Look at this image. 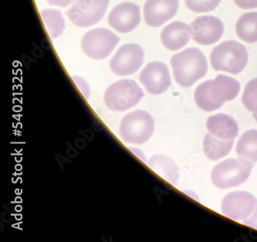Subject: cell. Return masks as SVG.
<instances>
[{
    "mask_svg": "<svg viewBox=\"0 0 257 242\" xmlns=\"http://www.w3.org/2000/svg\"><path fill=\"white\" fill-rule=\"evenodd\" d=\"M155 122L149 112L136 110L123 118L120 125V135L127 143L143 144L152 137Z\"/></svg>",
    "mask_w": 257,
    "mask_h": 242,
    "instance_id": "obj_5",
    "label": "cell"
},
{
    "mask_svg": "<svg viewBox=\"0 0 257 242\" xmlns=\"http://www.w3.org/2000/svg\"><path fill=\"white\" fill-rule=\"evenodd\" d=\"M50 5L65 7L71 4L74 0H47Z\"/></svg>",
    "mask_w": 257,
    "mask_h": 242,
    "instance_id": "obj_27",
    "label": "cell"
},
{
    "mask_svg": "<svg viewBox=\"0 0 257 242\" xmlns=\"http://www.w3.org/2000/svg\"><path fill=\"white\" fill-rule=\"evenodd\" d=\"M239 91L240 84L237 80L219 74L214 80L202 82L196 88L195 103L202 110L212 112L237 97Z\"/></svg>",
    "mask_w": 257,
    "mask_h": 242,
    "instance_id": "obj_1",
    "label": "cell"
},
{
    "mask_svg": "<svg viewBox=\"0 0 257 242\" xmlns=\"http://www.w3.org/2000/svg\"><path fill=\"white\" fill-rule=\"evenodd\" d=\"M171 64L176 82L185 88L192 87L208 71L206 57L195 47L186 49L173 55Z\"/></svg>",
    "mask_w": 257,
    "mask_h": 242,
    "instance_id": "obj_2",
    "label": "cell"
},
{
    "mask_svg": "<svg viewBox=\"0 0 257 242\" xmlns=\"http://www.w3.org/2000/svg\"><path fill=\"white\" fill-rule=\"evenodd\" d=\"M239 8L243 10H252L257 8V0H234Z\"/></svg>",
    "mask_w": 257,
    "mask_h": 242,
    "instance_id": "obj_25",
    "label": "cell"
},
{
    "mask_svg": "<svg viewBox=\"0 0 257 242\" xmlns=\"http://www.w3.org/2000/svg\"><path fill=\"white\" fill-rule=\"evenodd\" d=\"M253 117H254V119H255V120L256 121V122H257V113L253 114Z\"/></svg>",
    "mask_w": 257,
    "mask_h": 242,
    "instance_id": "obj_28",
    "label": "cell"
},
{
    "mask_svg": "<svg viewBox=\"0 0 257 242\" xmlns=\"http://www.w3.org/2000/svg\"><path fill=\"white\" fill-rule=\"evenodd\" d=\"M235 151L241 158L257 162V130L251 129L244 132L238 141Z\"/></svg>",
    "mask_w": 257,
    "mask_h": 242,
    "instance_id": "obj_20",
    "label": "cell"
},
{
    "mask_svg": "<svg viewBox=\"0 0 257 242\" xmlns=\"http://www.w3.org/2000/svg\"><path fill=\"white\" fill-rule=\"evenodd\" d=\"M107 20L109 25L117 32H132L140 23V7L133 3H122L110 11Z\"/></svg>",
    "mask_w": 257,
    "mask_h": 242,
    "instance_id": "obj_13",
    "label": "cell"
},
{
    "mask_svg": "<svg viewBox=\"0 0 257 242\" xmlns=\"http://www.w3.org/2000/svg\"><path fill=\"white\" fill-rule=\"evenodd\" d=\"M253 164L247 159H228L214 167L211 174L212 183L220 189L238 187L247 181Z\"/></svg>",
    "mask_w": 257,
    "mask_h": 242,
    "instance_id": "obj_4",
    "label": "cell"
},
{
    "mask_svg": "<svg viewBox=\"0 0 257 242\" xmlns=\"http://www.w3.org/2000/svg\"><path fill=\"white\" fill-rule=\"evenodd\" d=\"M145 59L143 49L137 44L121 46L110 61V70L119 76L131 75L142 67Z\"/></svg>",
    "mask_w": 257,
    "mask_h": 242,
    "instance_id": "obj_9",
    "label": "cell"
},
{
    "mask_svg": "<svg viewBox=\"0 0 257 242\" xmlns=\"http://www.w3.org/2000/svg\"><path fill=\"white\" fill-rule=\"evenodd\" d=\"M233 143L234 139L225 140L219 139L209 132L205 135L204 139V152L209 159L216 161L230 152Z\"/></svg>",
    "mask_w": 257,
    "mask_h": 242,
    "instance_id": "obj_18",
    "label": "cell"
},
{
    "mask_svg": "<svg viewBox=\"0 0 257 242\" xmlns=\"http://www.w3.org/2000/svg\"><path fill=\"white\" fill-rule=\"evenodd\" d=\"M257 200L250 193L235 191L225 195L222 201V212L235 220H245L253 212Z\"/></svg>",
    "mask_w": 257,
    "mask_h": 242,
    "instance_id": "obj_10",
    "label": "cell"
},
{
    "mask_svg": "<svg viewBox=\"0 0 257 242\" xmlns=\"http://www.w3.org/2000/svg\"><path fill=\"white\" fill-rule=\"evenodd\" d=\"M144 92L137 83L124 79L112 84L104 93V102L110 110L124 112L139 103Z\"/></svg>",
    "mask_w": 257,
    "mask_h": 242,
    "instance_id": "obj_6",
    "label": "cell"
},
{
    "mask_svg": "<svg viewBox=\"0 0 257 242\" xmlns=\"http://www.w3.org/2000/svg\"><path fill=\"white\" fill-rule=\"evenodd\" d=\"M243 224L245 225L249 226V227H252V228L256 229L257 230V204L254 209L253 212L250 214L249 217L242 221Z\"/></svg>",
    "mask_w": 257,
    "mask_h": 242,
    "instance_id": "obj_26",
    "label": "cell"
},
{
    "mask_svg": "<svg viewBox=\"0 0 257 242\" xmlns=\"http://www.w3.org/2000/svg\"><path fill=\"white\" fill-rule=\"evenodd\" d=\"M140 82L152 95H160L171 86L169 67L165 63L154 61L147 64L140 73Z\"/></svg>",
    "mask_w": 257,
    "mask_h": 242,
    "instance_id": "obj_12",
    "label": "cell"
},
{
    "mask_svg": "<svg viewBox=\"0 0 257 242\" xmlns=\"http://www.w3.org/2000/svg\"><path fill=\"white\" fill-rule=\"evenodd\" d=\"M248 52L245 46L235 40H227L214 47L210 55L211 65L215 70L238 74L248 63Z\"/></svg>",
    "mask_w": 257,
    "mask_h": 242,
    "instance_id": "obj_3",
    "label": "cell"
},
{
    "mask_svg": "<svg viewBox=\"0 0 257 242\" xmlns=\"http://www.w3.org/2000/svg\"><path fill=\"white\" fill-rule=\"evenodd\" d=\"M192 38L201 45H212L222 38L224 26L222 21L213 16H202L190 24Z\"/></svg>",
    "mask_w": 257,
    "mask_h": 242,
    "instance_id": "obj_11",
    "label": "cell"
},
{
    "mask_svg": "<svg viewBox=\"0 0 257 242\" xmlns=\"http://www.w3.org/2000/svg\"><path fill=\"white\" fill-rule=\"evenodd\" d=\"M73 79L75 82L76 85L78 86L80 92L84 95V97L88 99L89 96H90V89H89L87 82L84 79L80 78V77H75V76H74Z\"/></svg>",
    "mask_w": 257,
    "mask_h": 242,
    "instance_id": "obj_24",
    "label": "cell"
},
{
    "mask_svg": "<svg viewBox=\"0 0 257 242\" xmlns=\"http://www.w3.org/2000/svg\"><path fill=\"white\" fill-rule=\"evenodd\" d=\"M191 37L190 26L180 21H175L162 30L161 40L166 49L176 51L186 46Z\"/></svg>",
    "mask_w": 257,
    "mask_h": 242,
    "instance_id": "obj_15",
    "label": "cell"
},
{
    "mask_svg": "<svg viewBox=\"0 0 257 242\" xmlns=\"http://www.w3.org/2000/svg\"><path fill=\"white\" fill-rule=\"evenodd\" d=\"M148 165L154 172L169 184L172 185L177 184L179 177V168L176 163L167 155L163 154L154 155L149 159Z\"/></svg>",
    "mask_w": 257,
    "mask_h": 242,
    "instance_id": "obj_17",
    "label": "cell"
},
{
    "mask_svg": "<svg viewBox=\"0 0 257 242\" xmlns=\"http://www.w3.org/2000/svg\"><path fill=\"white\" fill-rule=\"evenodd\" d=\"M179 6V0H147L144 5L145 21L149 27H161L176 15Z\"/></svg>",
    "mask_w": 257,
    "mask_h": 242,
    "instance_id": "obj_14",
    "label": "cell"
},
{
    "mask_svg": "<svg viewBox=\"0 0 257 242\" xmlns=\"http://www.w3.org/2000/svg\"><path fill=\"white\" fill-rule=\"evenodd\" d=\"M235 31L239 38L246 43L257 42V12L242 14L235 24Z\"/></svg>",
    "mask_w": 257,
    "mask_h": 242,
    "instance_id": "obj_19",
    "label": "cell"
},
{
    "mask_svg": "<svg viewBox=\"0 0 257 242\" xmlns=\"http://www.w3.org/2000/svg\"><path fill=\"white\" fill-rule=\"evenodd\" d=\"M110 0H76L67 12L73 24L82 28L98 24L104 17Z\"/></svg>",
    "mask_w": 257,
    "mask_h": 242,
    "instance_id": "obj_8",
    "label": "cell"
},
{
    "mask_svg": "<svg viewBox=\"0 0 257 242\" xmlns=\"http://www.w3.org/2000/svg\"><path fill=\"white\" fill-rule=\"evenodd\" d=\"M222 0H185L186 7L195 13H209L217 8Z\"/></svg>",
    "mask_w": 257,
    "mask_h": 242,
    "instance_id": "obj_23",
    "label": "cell"
},
{
    "mask_svg": "<svg viewBox=\"0 0 257 242\" xmlns=\"http://www.w3.org/2000/svg\"><path fill=\"white\" fill-rule=\"evenodd\" d=\"M208 130L219 139L231 140L237 137L239 128L233 118L225 114L212 115L206 122Z\"/></svg>",
    "mask_w": 257,
    "mask_h": 242,
    "instance_id": "obj_16",
    "label": "cell"
},
{
    "mask_svg": "<svg viewBox=\"0 0 257 242\" xmlns=\"http://www.w3.org/2000/svg\"><path fill=\"white\" fill-rule=\"evenodd\" d=\"M120 38L108 29L90 30L81 40L84 54L93 60H103L111 54Z\"/></svg>",
    "mask_w": 257,
    "mask_h": 242,
    "instance_id": "obj_7",
    "label": "cell"
},
{
    "mask_svg": "<svg viewBox=\"0 0 257 242\" xmlns=\"http://www.w3.org/2000/svg\"><path fill=\"white\" fill-rule=\"evenodd\" d=\"M40 14L50 38L56 39L60 37L65 29V21L61 12L57 10H44Z\"/></svg>",
    "mask_w": 257,
    "mask_h": 242,
    "instance_id": "obj_21",
    "label": "cell"
},
{
    "mask_svg": "<svg viewBox=\"0 0 257 242\" xmlns=\"http://www.w3.org/2000/svg\"><path fill=\"white\" fill-rule=\"evenodd\" d=\"M242 102L245 109L257 113V77L248 82L245 86Z\"/></svg>",
    "mask_w": 257,
    "mask_h": 242,
    "instance_id": "obj_22",
    "label": "cell"
}]
</instances>
